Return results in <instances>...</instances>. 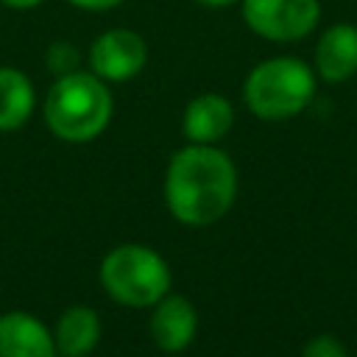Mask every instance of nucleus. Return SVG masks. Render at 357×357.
<instances>
[{"label": "nucleus", "mask_w": 357, "mask_h": 357, "mask_svg": "<svg viewBox=\"0 0 357 357\" xmlns=\"http://www.w3.org/2000/svg\"><path fill=\"white\" fill-rule=\"evenodd\" d=\"M234 162L215 145L178 148L165 173V201L170 215L184 226H212L234 204Z\"/></svg>", "instance_id": "1"}, {"label": "nucleus", "mask_w": 357, "mask_h": 357, "mask_svg": "<svg viewBox=\"0 0 357 357\" xmlns=\"http://www.w3.org/2000/svg\"><path fill=\"white\" fill-rule=\"evenodd\" d=\"M114 114V98L92 70L59 75L45 95V123L64 142H89L106 131Z\"/></svg>", "instance_id": "2"}, {"label": "nucleus", "mask_w": 357, "mask_h": 357, "mask_svg": "<svg viewBox=\"0 0 357 357\" xmlns=\"http://www.w3.org/2000/svg\"><path fill=\"white\" fill-rule=\"evenodd\" d=\"M315 98V73L296 56L259 61L243 84V100L259 120H290Z\"/></svg>", "instance_id": "3"}, {"label": "nucleus", "mask_w": 357, "mask_h": 357, "mask_svg": "<svg viewBox=\"0 0 357 357\" xmlns=\"http://www.w3.org/2000/svg\"><path fill=\"white\" fill-rule=\"evenodd\" d=\"M170 268L162 254L139 243L112 248L100 262L103 290L126 307H151L170 290Z\"/></svg>", "instance_id": "4"}, {"label": "nucleus", "mask_w": 357, "mask_h": 357, "mask_svg": "<svg viewBox=\"0 0 357 357\" xmlns=\"http://www.w3.org/2000/svg\"><path fill=\"white\" fill-rule=\"evenodd\" d=\"M243 22L268 42H298L321 20L318 0H240Z\"/></svg>", "instance_id": "5"}, {"label": "nucleus", "mask_w": 357, "mask_h": 357, "mask_svg": "<svg viewBox=\"0 0 357 357\" xmlns=\"http://www.w3.org/2000/svg\"><path fill=\"white\" fill-rule=\"evenodd\" d=\"M86 61L89 70L106 84H126L145 70L148 42L134 28H106L92 39Z\"/></svg>", "instance_id": "6"}, {"label": "nucleus", "mask_w": 357, "mask_h": 357, "mask_svg": "<svg viewBox=\"0 0 357 357\" xmlns=\"http://www.w3.org/2000/svg\"><path fill=\"white\" fill-rule=\"evenodd\" d=\"M234 126V106L229 98L218 92L195 95L181 114V131L195 145H215L220 142Z\"/></svg>", "instance_id": "7"}, {"label": "nucleus", "mask_w": 357, "mask_h": 357, "mask_svg": "<svg viewBox=\"0 0 357 357\" xmlns=\"http://www.w3.org/2000/svg\"><path fill=\"white\" fill-rule=\"evenodd\" d=\"M0 357H59L47 326L31 312L11 310L0 315Z\"/></svg>", "instance_id": "8"}, {"label": "nucleus", "mask_w": 357, "mask_h": 357, "mask_svg": "<svg viewBox=\"0 0 357 357\" xmlns=\"http://www.w3.org/2000/svg\"><path fill=\"white\" fill-rule=\"evenodd\" d=\"M315 73L326 84H340L357 73V25H329L315 45Z\"/></svg>", "instance_id": "9"}, {"label": "nucleus", "mask_w": 357, "mask_h": 357, "mask_svg": "<svg viewBox=\"0 0 357 357\" xmlns=\"http://www.w3.org/2000/svg\"><path fill=\"white\" fill-rule=\"evenodd\" d=\"M198 329V312L184 296H165L151 315V337L162 351H184Z\"/></svg>", "instance_id": "10"}, {"label": "nucleus", "mask_w": 357, "mask_h": 357, "mask_svg": "<svg viewBox=\"0 0 357 357\" xmlns=\"http://www.w3.org/2000/svg\"><path fill=\"white\" fill-rule=\"evenodd\" d=\"M53 340H56V351L61 357H86L100 340L98 312L92 307H84V304L64 310L59 324H56Z\"/></svg>", "instance_id": "11"}, {"label": "nucleus", "mask_w": 357, "mask_h": 357, "mask_svg": "<svg viewBox=\"0 0 357 357\" xmlns=\"http://www.w3.org/2000/svg\"><path fill=\"white\" fill-rule=\"evenodd\" d=\"M36 106V89L28 73L20 67L3 64L0 67V131L22 128Z\"/></svg>", "instance_id": "12"}, {"label": "nucleus", "mask_w": 357, "mask_h": 357, "mask_svg": "<svg viewBox=\"0 0 357 357\" xmlns=\"http://www.w3.org/2000/svg\"><path fill=\"white\" fill-rule=\"evenodd\" d=\"M45 64L47 70L59 78V75H67V73H75L78 64H81V53L73 42L67 39H59V42H50L47 50H45Z\"/></svg>", "instance_id": "13"}, {"label": "nucleus", "mask_w": 357, "mask_h": 357, "mask_svg": "<svg viewBox=\"0 0 357 357\" xmlns=\"http://www.w3.org/2000/svg\"><path fill=\"white\" fill-rule=\"evenodd\" d=\"M301 357H346V346L332 335H315L304 343Z\"/></svg>", "instance_id": "14"}, {"label": "nucleus", "mask_w": 357, "mask_h": 357, "mask_svg": "<svg viewBox=\"0 0 357 357\" xmlns=\"http://www.w3.org/2000/svg\"><path fill=\"white\" fill-rule=\"evenodd\" d=\"M64 3H70L73 8H78V11H89V14H106V11H112V8H120L123 3H128V0H64Z\"/></svg>", "instance_id": "15"}, {"label": "nucleus", "mask_w": 357, "mask_h": 357, "mask_svg": "<svg viewBox=\"0 0 357 357\" xmlns=\"http://www.w3.org/2000/svg\"><path fill=\"white\" fill-rule=\"evenodd\" d=\"M45 0H0V6L3 8H8V11H33V8H39Z\"/></svg>", "instance_id": "16"}, {"label": "nucleus", "mask_w": 357, "mask_h": 357, "mask_svg": "<svg viewBox=\"0 0 357 357\" xmlns=\"http://www.w3.org/2000/svg\"><path fill=\"white\" fill-rule=\"evenodd\" d=\"M195 3L204 6V8H229V6H234L240 0H195Z\"/></svg>", "instance_id": "17"}]
</instances>
